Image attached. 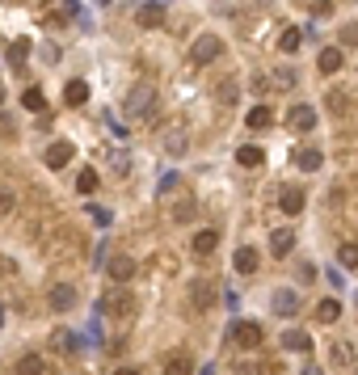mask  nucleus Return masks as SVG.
<instances>
[{"mask_svg":"<svg viewBox=\"0 0 358 375\" xmlns=\"http://www.w3.org/2000/svg\"><path fill=\"white\" fill-rule=\"evenodd\" d=\"M152 106H156V84H148V80L131 84V93H127L122 110H127L131 118H148V114H152Z\"/></svg>","mask_w":358,"mask_h":375,"instance_id":"f257e3e1","label":"nucleus"},{"mask_svg":"<svg viewBox=\"0 0 358 375\" xmlns=\"http://www.w3.org/2000/svg\"><path fill=\"white\" fill-rule=\"evenodd\" d=\"M219 55H224V38H219V34H198V38L190 42V63H198V68H203V63H215Z\"/></svg>","mask_w":358,"mask_h":375,"instance_id":"f03ea898","label":"nucleus"},{"mask_svg":"<svg viewBox=\"0 0 358 375\" xmlns=\"http://www.w3.org/2000/svg\"><path fill=\"white\" fill-rule=\"evenodd\" d=\"M97 308L106 312V317H131V308H135V300H131V291L122 287V283H114L101 300H97Z\"/></svg>","mask_w":358,"mask_h":375,"instance_id":"7ed1b4c3","label":"nucleus"},{"mask_svg":"<svg viewBox=\"0 0 358 375\" xmlns=\"http://www.w3.org/2000/svg\"><path fill=\"white\" fill-rule=\"evenodd\" d=\"M232 342H236L241 350H257V346L266 342V329H262L257 321H236V325H232Z\"/></svg>","mask_w":358,"mask_h":375,"instance_id":"20e7f679","label":"nucleus"},{"mask_svg":"<svg viewBox=\"0 0 358 375\" xmlns=\"http://www.w3.org/2000/svg\"><path fill=\"white\" fill-rule=\"evenodd\" d=\"M304 203H308L304 186H283V190H279V211H283V215H300Z\"/></svg>","mask_w":358,"mask_h":375,"instance_id":"39448f33","label":"nucleus"},{"mask_svg":"<svg viewBox=\"0 0 358 375\" xmlns=\"http://www.w3.org/2000/svg\"><path fill=\"white\" fill-rule=\"evenodd\" d=\"M72 156H76V148H72L68 139H55V144L46 148L42 165H46V169H63V165H72Z\"/></svg>","mask_w":358,"mask_h":375,"instance_id":"423d86ee","label":"nucleus"},{"mask_svg":"<svg viewBox=\"0 0 358 375\" xmlns=\"http://www.w3.org/2000/svg\"><path fill=\"white\" fill-rule=\"evenodd\" d=\"M106 270H110V279H114V283H131V279H135V258L114 253V258L106 262Z\"/></svg>","mask_w":358,"mask_h":375,"instance_id":"0eeeda50","label":"nucleus"},{"mask_svg":"<svg viewBox=\"0 0 358 375\" xmlns=\"http://www.w3.org/2000/svg\"><path fill=\"white\" fill-rule=\"evenodd\" d=\"M165 152H169V156H186V152H190L186 127H169V131H165Z\"/></svg>","mask_w":358,"mask_h":375,"instance_id":"6e6552de","label":"nucleus"},{"mask_svg":"<svg viewBox=\"0 0 358 375\" xmlns=\"http://www.w3.org/2000/svg\"><path fill=\"white\" fill-rule=\"evenodd\" d=\"M291 160H295V169H304V173H317V169L325 165V152H317V148H300Z\"/></svg>","mask_w":358,"mask_h":375,"instance_id":"1a4fd4ad","label":"nucleus"},{"mask_svg":"<svg viewBox=\"0 0 358 375\" xmlns=\"http://www.w3.org/2000/svg\"><path fill=\"white\" fill-rule=\"evenodd\" d=\"M51 308H55V312H68V308H76V287H68V283L51 287Z\"/></svg>","mask_w":358,"mask_h":375,"instance_id":"9d476101","label":"nucleus"},{"mask_svg":"<svg viewBox=\"0 0 358 375\" xmlns=\"http://www.w3.org/2000/svg\"><path fill=\"white\" fill-rule=\"evenodd\" d=\"M287 118H291L295 131H312V127H317V110H312V106H291Z\"/></svg>","mask_w":358,"mask_h":375,"instance_id":"9b49d317","label":"nucleus"},{"mask_svg":"<svg viewBox=\"0 0 358 375\" xmlns=\"http://www.w3.org/2000/svg\"><path fill=\"white\" fill-rule=\"evenodd\" d=\"M215 249H219V232H215V228L194 232V253H198V258H207V253H215Z\"/></svg>","mask_w":358,"mask_h":375,"instance_id":"f8f14e48","label":"nucleus"},{"mask_svg":"<svg viewBox=\"0 0 358 375\" xmlns=\"http://www.w3.org/2000/svg\"><path fill=\"white\" fill-rule=\"evenodd\" d=\"M317 321H321V325H333V321H342V300H338V295L321 300V304H317Z\"/></svg>","mask_w":358,"mask_h":375,"instance_id":"ddd939ff","label":"nucleus"},{"mask_svg":"<svg viewBox=\"0 0 358 375\" xmlns=\"http://www.w3.org/2000/svg\"><path fill=\"white\" fill-rule=\"evenodd\" d=\"M283 350H291V355H295V350L308 355V350H312V338H308L304 329H287V333H283Z\"/></svg>","mask_w":358,"mask_h":375,"instance_id":"4468645a","label":"nucleus"},{"mask_svg":"<svg viewBox=\"0 0 358 375\" xmlns=\"http://www.w3.org/2000/svg\"><path fill=\"white\" fill-rule=\"evenodd\" d=\"M270 249H274V258H287V253L295 249V232H291V228H279V232L270 236Z\"/></svg>","mask_w":358,"mask_h":375,"instance_id":"2eb2a0df","label":"nucleus"},{"mask_svg":"<svg viewBox=\"0 0 358 375\" xmlns=\"http://www.w3.org/2000/svg\"><path fill=\"white\" fill-rule=\"evenodd\" d=\"M266 160V152L257 148V144H245V148H236V165H245V169H257Z\"/></svg>","mask_w":358,"mask_h":375,"instance_id":"dca6fc26","label":"nucleus"},{"mask_svg":"<svg viewBox=\"0 0 358 375\" xmlns=\"http://www.w3.org/2000/svg\"><path fill=\"white\" fill-rule=\"evenodd\" d=\"M295 308H300V295H295L291 287H283V291L274 295V312H279V317H291Z\"/></svg>","mask_w":358,"mask_h":375,"instance_id":"f3484780","label":"nucleus"},{"mask_svg":"<svg viewBox=\"0 0 358 375\" xmlns=\"http://www.w3.org/2000/svg\"><path fill=\"white\" fill-rule=\"evenodd\" d=\"M342 63H346V55H342L338 46H329V51H321V72H325V76H333V72H342Z\"/></svg>","mask_w":358,"mask_h":375,"instance_id":"a211bd4d","label":"nucleus"},{"mask_svg":"<svg viewBox=\"0 0 358 375\" xmlns=\"http://www.w3.org/2000/svg\"><path fill=\"white\" fill-rule=\"evenodd\" d=\"M63 101H68V106H84V101H89V84H84V80H68Z\"/></svg>","mask_w":358,"mask_h":375,"instance_id":"6ab92c4d","label":"nucleus"},{"mask_svg":"<svg viewBox=\"0 0 358 375\" xmlns=\"http://www.w3.org/2000/svg\"><path fill=\"white\" fill-rule=\"evenodd\" d=\"M257 266H262L257 249H236V270L241 274H257Z\"/></svg>","mask_w":358,"mask_h":375,"instance_id":"aec40b11","label":"nucleus"},{"mask_svg":"<svg viewBox=\"0 0 358 375\" xmlns=\"http://www.w3.org/2000/svg\"><path fill=\"white\" fill-rule=\"evenodd\" d=\"M165 375H194V359H190V355H169Z\"/></svg>","mask_w":358,"mask_h":375,"instance_id":"412c9836","label":"nucleus"},{"mask_svg":"<svg viewBox=\"0 0 358 375\" xmlns=\"http://www.w3.org/2000/svg\"><path fill=\"white\" fill-rule=\"evenodd\" d=\"M139 25H148V30L165 25V8H160V4H143V8H139Z\"/></svg>","mask_w":358,"mask_h":375,"instance_id":"4be33fe9","label":"nucleus"},{"mask_svg":"<svg viewBox=\"0 0 358 375\" xmlns=\"http://www.w3.org/2000/svg\"><path fill=\"white\" fill-rule=\"evenodd\" d=\"M245 122H249V127H253V131H266V127H270V122H274V114H270V106H253V110H249V118H245Z\"/></svg>","mask_w":358,"mask_h":375,"instance_id":"5701e85b","label":"nucleus"},{"mask_svg":"<svg viewBox=\"0 0 358 375\" xmlns=\"http://www.w3.org/2000/svg\"><path fill=\"white\" fill-rule=\"evenodd\" d=\"M42 371H46L42 355H21V359H17V375H42Z\"/></svg>","mask_w":358,"mask_h":375,"instance_id":"b1692460","label":"nucleus"},{"mask_svg":"<svg viewBox=\"0 0 358 375\" xmlns=\"http://www.w3.org/2000/svg\"><path fill=\"white\" fill-rule=\"evenodd\" d=\"M300 42H304V34L291 25V30H283V38H279V51H287V55H295L300 51Z\"/></svg>","mask_w":358,"mask_h":375,"instance_id":"393cba45","label":"nucleus"},{"mask_svg":"<svg viewBox=\"0 0 358 375\" xmlns=\"http://www.w3.org/2000/svg\"><path fill=\"white\" fill-rule=\"evenodd\" d=\"M270 80H274V89H295V84H300V76H295L291 68H274Z\"/></svg>","mask_w":358,"mask_h":375,"instance_id":"a878e982","label":"nucleus"},{"mask_svg":"<svg viewBox=\"0 0 358 375\" xmlns=\"http://www.w3.org/2000/svg\"><path fill=\"white\" fill-rule=\"evenodd\" d=\"M21 101H25V110H38V114L46 110V97H42V89H38V84H30V89L21 93Z\"/></svg>","mask_w":358,"mask_h":375,"instance_id":"bb28decb","label":"nucleus"},{"mask_svg":"<svg viewBox=\"0 0 358 375\" xmlns=\"http://www.w3.org/2000/svg\"><path fill=\"white\" fill-rule=\"evenodd\" d=\"M329 355H333V363H338V367H350V363H354V346H350V342H338Z\"/></svg>","mask_w":358,"mask_h":375,"instance_id":"cd10ccee","label":"nucleus"},{"mask_svg":"<svg viewBox=\"0 0 358 375\" xmlns=\"http://www.w3.org/2000/svg\"><path fill=\"white\" fill-rule=\"evenodd\" d=\"M338 262H342L346 270H354V266H358V245H354V241H346V245L338 249Z\"/></svg>","mask_w":358,"mask_h":375,"instance_id":"c85d7f7f","label":"nucleus"},{"mask_svg":"<svg viewBox=\"0 0 358 375\" xmlns=\"http://www.w3.org/2000/svg\"><path fill=\"white\" fill-rule=\"evenodd\" d=\"M25 55H30V42H25V38H17V42L8 46V63H13V68H21V63H25Z\"/></svg>","mask_w":358,"mask_h":375,"instance_id":"c756f323","label":"nucleus"},{"mask_svg":"<svg viewBox=\"0 0 358 375\" xmlns=\"http://www.w3.org/2000/svg\"><path fill=\"white\" fill-rule=\"evenodd\" d=\"M215 97H219L224 106H232V101L241 97V89H236V80H219V89H215Z\"/></svg>","mask_w":358,"mask_h":375,"instance_id":"7c9ffc66","label":"nucleus"},{"mask_svg":"<svg viewBox=\"0 0 358 375\" xmlns=\"http://www.w3.org/2000/svg\"><path fill=\"white\" fill-rule=\"evenodd\" d=\"M76 190H80V194H93V190H97V173H93V169H80Z\"/></svg>","mask_w":358,"mask_h":375,"instance_id":"2f4dec72","label":"nucleus"},{"mask_svg":"<svg viewBox=\"0 0 358 375\" xmlns=\"http://www.w3.org/2000/svg\"><path fill=\"white\" fill-rule=\"evenodd\" d=\"M190 300H194L198 308H211V300H215V295H211V287H207V283H194V291H190Z\"/></svg>","mask_w":358,"mask_h":375,"instance_id":"473e14b6","label":"nucleus"},{"mask_svg":"<svg viewBox=\"0 0 358 375\" xmlns=\"http://www.w3.org/2000/svg\"><path fill=\"white\" fill-rule=\"evenodd\" d=\"M13 211H17V194H13L8 186H0V220H4V215H13Z\"/></svg>","mask_w":358,"mask_h":375,"instance_id":"72a5a7b5","label":"nucleus"},{"mask_svg":"<svg viewBox=\"0 0 358 375\" xmlns=\"http://www.w3.org/2000/svg\"><path fill=\"white\" fill-rule=\"evenodd\" d=\"M51 346H55V350H76V338L63 333V329H55V333H51Z\"/></svg>","mask_w":358,"mask_h":375,"instance_id":"f704fd0d","label":"nucleus"},{"mask_svg":"<svg viewBox=\"0 0 358 375\" xmlns=\"http://www.w3.org/2000/svg\"><path fill=\"white\" fill-rule=\"evenodd\" d=\"M342 46H358V25H342Z\"/></svg>","mask_w":358,"mask_h":375,"instance_id":"c9c22d12","label":"nucleus"},{"mask_svg":"<svg viewBox=\"0 0 358 375\" xmlns=\"http://www.w3.org/2000/svg\"><path fill=\"white\" fill-rule=\"evenodd\" d=\"M190 215H194V203H177V207H173V220H177V224H186Z\"/></svg>","mask_w":358,"mask_h":375,"instance_id":"e433bc0d","label":"nucleus"},{"mask_svg":"<svg viewBox=\"0 0 358 375\" xmlns=\"http://www.w3.org/2000/svg\"><path fill=\"white\" fill-rule=\"evenodd\" d=\"M346 106H350V101H346L342 93H329V110H333V114H346Z\"/></svg>","mask_w":358,"mask_h":375,"instance_id":"4c0bfd02","label":"nucleus"},{"mask_svg":"<svg viewBox=\"0 0 358 375\" xmlns=\"http://www.w3.org/2000/svg\"><path fill=\"white\" fill-rule=\"evenodd\" d=\"M89 220H97V224L106 228V224H110V211H101V207H93V211H89Z\"/></svg>","mask_w":358,"mask_h":375,"instance_id":"58836bf2","label":"nucleus"},{"mask_svg":"<svg viewBox=\"0 0 358 375\" xmlns=\"http://www.w3.org/2000/svg\"><path fill=\"white\" fill-rule=\"evenodd\" d=\"M304 375H325V371H321L317 363H308V367H304Z\"/></svg>","mask_w":358,"mask_h":375,"instance_id":"ea45409f","label":"nucleus"},{"mask_svg":"<svg viewBox=\"0 0 358 375\" xmlns=\"http://www.w3.org/2000/svg\"><path fill=\"white\" fill-rule=\"evenodd\" d=\"M114 375H139V371H135V367H118Z\"/></svg>","mask_w":358,"mask_h":375,"instance_id":"a19ab883","label":"nucleus"},{"mask_svg":"<svg viewBox=\"0 0 358 375\" xmlns=\"http://www.w3.org/2000/svg\"><path fill=\"white\" fill-rule=\"evenodd\" d=\"M0 106H4V84H0Z\"/></svg>","mask_w":358,"mask_h":375,"instance_id":"79ce46f5","label":"nucleus"}]
</instances>
